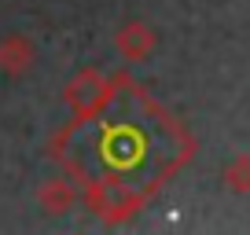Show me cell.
Segmentation results:
<instances>
[{
  "label": "cell",
  "instance_id": "cell-1",
  "mask_svg": "<svg viewBox=\"0 0 250 235\" xmlns=\"http://www.w3.org/2000/svg\"><path fill=\"white\" fill-rule=\"evenodd\" d=\"M162 133H169V118H162L144 88L118 74L114 92L100 110L88 118H70L48 140V158L62 165L78 188L92 180H118L151 195L158 176L169 173L180 158V151L169 147Z\"/></svg>",
  "mask_w": 250,
  "mask_h": 235
},
{
  "label": "cell",
  "instance_id": "cell-2",
  "mask_svg": "<svg viewBox=\"0 0 250 235\" xmlns=\"http://www.w3.org/2000/svg\"><path fill=\"white\" fill-rule=\"evenodd\" d=\"M81 198H85V206L100 220H107V224H125L133 213H140V206H144L147 195L129 188V184H118V180H92V184H81Z\"/></svg>",
  "mask_w": 250,
  "mask_h": 235
},
{
  "label": "cell",
  "instance_id": "cell-3",
  "mask_svg": "<svg viewBox=\"0 0 250 235\" xmlns=\"http://www.w3.org/2000/svg\"><path fill=\"white\" fill-rule=\"evenodd\" d=\"M110 92H114V78L85 66V70H78L70 81H66L62 99H66V107H70L74 118H88L92 110H100L103 103L110 99Z\"/></svg>",
  "mask_w": 250,
  "mask_h": 235
},
{
  "label": "cell",
  "instance_id": "cell-4",
  "mask_svg": "<svg viewBox=\"0 0 250 235\" xmlns=\"http://www.w3.org/2000/svg\"><path fill=\"white\" fill-rule=\"evenodd\" d=\"M37 63V44H33L26 33H8L0 37V70L11 74V78H22L33 70Z\"/></svg>",
  "mask_w": 250,
  "mask_h": 235
},
{
  "label": "cell",
  "instance_id": "cell-5",
  "mask_svg": "<svg viewBox=\"0 0 250 235\" xmlns=\"http://www.w3.org/2000/svg\"><path fill=\"white\" fill-rule=\"evenodd\" d=\"M81 198V188L74 184V176H52V180L41 184L37 191V202L44 213H52V217H59V213L74 210V202Z\"/></svg>",
  "mask_w": 250,
  "mask_h": 235
},
{
  "label": "cell",
  "instance_id": "cell-6",
  "mask_svg": "<svg viewBox=\"0 0 250 235\" xmlns=\"http://www.w3.org/2000/svg\"><path fill=\"white\" fill-rule=\"evenodd\" d=\"M151 44H155V33L144 22H129L118 33V52H122V59H129V63H140L144 55L151 52Z\"/></svg>",
  "mask_w": 250,
  "mask_h": 235
}]
</instances>
